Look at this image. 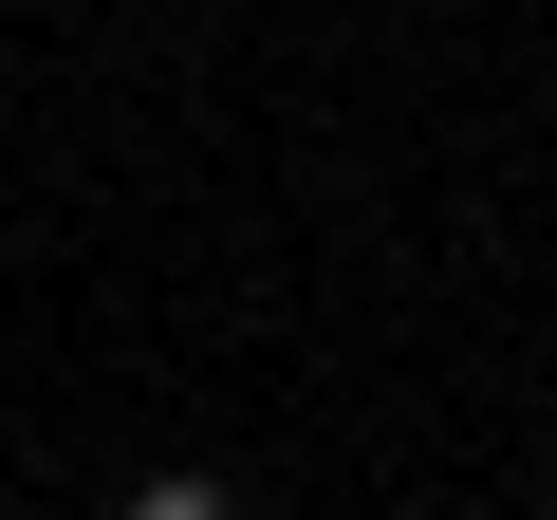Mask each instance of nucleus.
I'll return each instance as SVG.
<instances>
[{"instance_id":"f257e3e1","label":"nucleus","mask_w":557,"mask_h":520,"mask_svg":"<svg viewBox=\"0 0 557 520\" xmlns=\"http://www.w3.org/2000/svg\"><path fill=\"white\" fill-rule=\"evenodd\" d=\"M131 520H242V502H223V483H186V465H168V483H149V502H131Z\"/></svg>"}]
</instances>
